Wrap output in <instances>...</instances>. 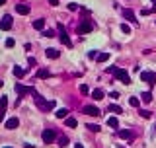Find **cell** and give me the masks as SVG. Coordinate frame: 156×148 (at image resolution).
I'll return each instance as SVG.
<instances>
[{
	"label": "cell",
	"mask_w": 156,
	"mask_h": 148,
	"mask_svg": "<svg viewBox=\"0 0 156 148\" xmlns=\"http://www.w3.org/2000/svg\"><path fill=\"white\" fill-rule=\"evenodd\" d=\"M14 88H16V92H18V96H20L18 100H16V103H20V100H22V97L26 96V94H33V96L37 94V92H35V88H33V86H22L20 82H16V86H14Z\"/></svg>",
	"instance_id": "obj_1"
},
{
	"label": "cell",
	"mask_w": 156,
	"mask_h": 148,
	"mask_svg": "<svg viewBox=\"0 0 156 148\" xmlns=\"http://www.w3.org/2000/svg\"><path fill=\"white\" fill-rule=\"evenodd\" d=\"M35 103H37V107H39L41 111H49V109L55 107V101H53V100H51V101H45L39 94H35Z\"/></svg>",
	"instance_id": "obj_2"
},
{
	"label": "cell",
	"mask_w": 156,
	"mask_h": 148,
	"mask_svg": "<svg viewBox=\"0 0 156 148\" xmlns=\"http://www.w3.org/2000/svg\"><path fill=\"white\" fill-rule=\"evenodd\" d=\"M57 29H59V39H61V43L67 45V47H72V41L68 39V35H67V31H64L63 23H59V26H57Z\"/></svg>",
	"instance_id": "obj_3"
},
{
	"label": "cell",
	"mask_w": 156,
	"mask_h": 148,
	"mask_svg": "<svg viewBox=\"0 0 156 148\" xmlns=\"http://www.w3.org/2000/svg\"><path fill=\"white\" fill-rule=\"evenodd\" d=\"M92 29H94V22H92V20H82V23L78 26V33H82V35L90 33Z\"/></svg>",
	"instance_id": "obj_4"
},
{
	"label": "cell",
	"mask_w": 156,
	"mask_h": 148,
	"mask_svg": "<svg viewBox=\"0 0 156 148\" xmlns=\"http://www.w3.org/2000/svg\"><path fill=\"white\" fill-rule=\"evenodd\" d=\"M41 138H43V142H45V144H51V142L57 138V133H55L53 129H45L43 133H41Z\"/></svg>",
	"instance_id": "obj_5"
},
{
	"label": "cell",
	"mask_w": 156,
	"mask_h": 148,
	"mask_svg": "<svg viewBox=\"0 0 156 148\" xmlns=\"http://www.w3.org/2000/svg\"><path fill=\"white\" fill-rule=\"evenodd\" d=\"M113 76L117 78L119 82H123V84H131V78H129V72L127 70H123V68H117L115 70V74H113Z\"/></svg>",
	"instance_id": "obj_6"
},
{
	"label": "cell",
	"mask_w": 156,
	"mask_h": 148,
	"mask_svg": "<svg viewBox=\"0 0 156 148\" xmlns=\"http://www.w3.org/2000/svg\"><path fill=\"white\" fill-rule=\"evenodd\" d=\"M82 113L90 115V117H100V115H101V111L98 109L96 105H84V107H82Z\"/></svg>",
	"instance_id": "obj_7"
},
{
	"label": "cell",
	"mask_w": 156,
	"mask_h": 148,
	"mask_svg": "<svg viewBox=\"0 0 156 148\" xmlns=\"http://www.w3.org/2000/svg\"><path fill=\"white\" fill-rule=\"evenodd\" d=\"M141 80L146 82L148 86H154L156 84V74L154 72H141Z\"/></svg>",
	"instance_id": "obj_8"
},
{
	"label": "cell",
	"mask_w": 156,
	"mask_h": 148,
	"mask_svg": "<svg viewBox=\"0 0 156 148\" xmlns=\"http://www.w3.org/2000/svg\"><path fill=\"white\" fill-rule=\"evenodd\" d=\"M0 29H2V31L12 29V16H10V14L2 16V20H0Z\"/></svg>",
	"instance_id": "obj_9"
},
{
	"label": "cell",
	"mask_w": 156,
	"mask_h": 148,
	"mask_svg": "<svg viewBox=\"0 0 156 148\" xmlns=\"http://www.w3.org/2000/svg\"><path fill=\"white\" fill-rule=\"evenodd\" d=\"M18 127H20V119L18 117H12V119L6 121V129L8 131H14V129H18Z\"/></svg>",
	"instance_id": "obj_10"
},
{
	"label": "cell",
	"mask_w": 156,
	"mask_h": 148,
	"mask_svg": "<svg viewBox=\"0 0 156 148\" xmlns=\"http://www.w3.org/2000/svg\"><path fill=\"white\" fill-rule=\"evenodd\" d=\"M16 12L22 14V16H27L30 14V6H27V4H16Z\"/></svg>",
	"instance_id": "obj_11"
},
{
	"label": "cell",
	"mask_w": 156,
	"mask_h": 148,
	"mask_svg": "<svg viewBox=\"0 0 156 148\" xmlns=\"http://www.w3.org/2000/svg\"><path fill=\"white\" fill-rule=\"evenodd\" d=\"M123 16H125L127 20H129V22H133V23H137V18H135V12L131 10V8H125V10H123Z\"/></svg>",
	"instance_id": "obj_12"
},
{
	"label": "cell",
	"mask_w": 156,
	"mask_h": 148,
	"mask_svg": "<svg viewBox=\"0 0 156 148\" xmlns=\"http://www.w3.org/2000/svg\"><path fill=\"white\" fill-rule=\"evenodd\" d=\"M45 55H47L49 57V59H59V57H61V53L59 51H57V49H47V51H45Z\"/></svg>",
	"instance_id": "obj_13"
},
{
	"label": "cell",
	"mask_w": 156,
	"mask_h": 148,
	"mask_svg": "<svg viewBox=\"0 0 156 148\" xmlns=\"http://www.w3.org/2000/svg\"><path fill=\"white\" fill-rule=\"evenodd\" d=\"M8 107V96H0V113H6Z\"/></svg>",
	"instance_id": "obj_14"
},
{
	"label": "cell",
	"mask_w": 156,
	"mask_h": 148,
	"mask_svg": "<svg viewBox=\"0 0 156 148\" xmlns=\"http://www.w3.org/2000/svg\"><path fill=\"white\" fill-rule=\"evenodd\" d=\"M33 27H35L37 31H43V29H45V20H43V18L35 20V22H33Z\"/></svg>",
	"instance_id": "obj_15"
},
{
	"label": "cell",
	"mask_w": 156,
	"mask_h": 148,
	"mask_svg": "<svg viewBox=\"0 0 156 148\" xmlns=\"http://www.w3.org/2000/svg\"><path fill=\"white\" fill-rule=\"evenodd\" d=\"M57 117H59V119H67L68 117V109L67 107H61V109H57Z\"/></svg>",
	"instance_id": "obj_16"
},
{
	"label": "cell",
	"mask_w": 156,
	"mask_h": 148,
	"mask_svg": "<svg viewBox=\"0 0 156 148\" xmlns=\"http://www.w3.org/2000/svg\"><path fill=\"white\" fill-rule=\"evenodd\" d=\"M92 97H94L96 101L104 100V90H100V88H98V90H94V92H92Z\"/></svg>",
	"instance_id": "obj_17"
},
{
	"label": "cell",
	"mask_w": 156,
	"mask_h": 148,
	"mask_svg": "<svg viewBox=\"0 0 156 148\" xmlns=\"http://www.w3.org/2000/svg\"><path fill=\"white\" fill-rule=\"evenodd\" d=\"M119 138H125V140H129V138H133V133L131 131H119Z\"/></svg>",
	"instance_id": "obj_18"
},
{
	"label": "cell",
	"mask_w": 156,
	"mask_h": 148,
	"mask_svg": "<svg viewBox=\"0 0 156 148\" xmlns=\"http://www.w3.org/2000/svg\"><path fill=\"white\" fill-rule=\"evenodd\" d=\"M64 123H67V127H70V129H74V127L78 125V121L74 117H67V119H64Z\"/></svg>",
	"instance_id": "obj_19"
},
{
	"label": "cell",
	"mask_w": 156,
	"mask_h": 148,
	"mask_svg": "<svg viewBox=\"0 0 156 148\" xmlns=\"http://www.w3.org/2000/svg\"><path fill=\"white\" fill-rule=\"evenodd\" d=\"M12 72H14L16 78H22L23 74H26V70H23V68H20V66H14V68H12Z\"/></svg>",
	"instance_id": "obj_20"
},
{
	"label": "cell",
	"mask_w": 156,
	"mask_h": 148,
	"mask_svg": "<svg viewBox=\"0 0 156 148\" xmlns=\"http://www.w3.org/2000/svg\"><path fill=\"white\" fill-rule=\"evenodd\" d=\"M49 76H51V72L47 68H39L37 70V78H49Z\"/></svg>",
	"instance_id": "obj_21"
},
{
	"label": "cell",
	"mask_w": 156,
	"mask_h": 148,
	"mask_svg": "<svg viewBox=\"0 0 156 148\" xmlns=\"http://www.w3.org/2000/svg\"><path fill=\"white\" fill-rule=\"evenodd\" d=\"M57 144H59L61 148H64L68 144V137H59V138H57Z\"/></svg>",
	"instance_id": "obj_22"
},
{
	"label": "cell",
	"mask_w": 156,
	"mask_h": 148,
	"mask_svg": "<svg viewBox=\"0 0 156 148\" xmlns=\"http://www.w3.org/2000/svg\"><path fill=\"white\" fill-rule=\"evenodd\" d=\"M108 125L111 127V129H117V127H119V121H117V117H109V119H108Z\"/></svg>",
	"instance_id": "obj_23"
},
{
	"label": "cell",
	"mask_w": 156,
	"mask_h": 148,
	"mask_svg": "<svg viewBox=\"0 0 156 148\" xmlns=\"http://www.w3.org/2000/svg\"><path fill=\"white\" fill-rule=\"evenodd\" d=\"M141 100L145 101V103H150V101H152V94H150V92H145V94L141 96Z\"/></svg>",
	"instance_id": "obj_24"
},
{
	"label": "cell",
	"mask_w": 156,
	"mask_h": 148,
	"mask_svg": "<svg viewBox=\"0 0 156 148\" xmlns=\"http://www.w3.org/2000/svg\"><path fill=\"white\" fill-rule=\"evenodd\" d=\"M109 59V53H100V55H98V63H105V60Z\"/></svg>",
	"instance_id": "obj_25"
},
{
	"label": "cell",
	"mask_w": 156,
	"mask_h": 148,
	"mask_svg": "<svg viewBox=\"0 0 156 148\" xmlns=\"http://www.w3.org/2000/svg\"><path fill=\"white\" fill-rule=\"evenodd\" d=\"M139 115H141V117H145V119H150V117H152V111H148V109H141V111H139Z\"/></svg>",
	"instance_id": "obj_26"
},
{
	"label": "cell",
	"mask_w": 156,
	"mask_h": 148,
	"mask_svg": "<svg viewBox=\"0 0 156 148\" xmlns=\"http://www.w3.org/2000/svg\"><path fill=\"white\" fill-rule=\"evenodd\" d=\"M129 105H131V107H139V105H141L139 97H129Z\"/></svg>",
	"instance_id": "obj_27"
},
{
	"label": "cell",
	"mask_w": 156,
	"mask_h": 148,
	"mask_svg": "<svg viewBox=\"0 0 156 148\" xmlns=\"http://www.w3.org/2000/svg\"><path fill=\"white\" fill-rule=\"evenodd\" d=\"M109 111H111V113H121V107H119V105H115V103H111V105H109Z\"/></svg>",
	"instance_id": "obj_28"
},
{
	"label": "cell",
	"mask_w": 156,
	"mask_h": 148,
	"mask_svg": "<svg viewBox=\"0 0 156 148\" xmlns=\"http://www.w3.org/2000/svg\"><path fill=\"white\" fill-rule=\"evenodd\" d=\"M86 129H90L92 133H100V125H92L90 123V125H86Z\"/></svg>",
	"instance_id": "obj_29"
},
{
	"label": "cell",
	"mask_w": 156,
	"mask_h": 148,
	"mask_svg": "<svg viewBox=\"0 0 156 148\" xmlns=\"http://www.w3.org/2000/svg\"><path fill=\"white\" fill-rule=\"evenodd\" d=\"M41 35H43V37H55V31H53V29H43Z\"/></svg>",
	"instance_id": "obj_30"
},
{
	"label": "cell",
	"mask_w": 156,
	"mask_h": 148,
	"mask_svg": "<svg viewBox=\"0 0 156 148\" xmlns=\"http://www.w3.org/2000/svg\"><path fill=\"white\" fill-rule=\"evenodd\" d=\"M121 31H123L125 35H131V27L127 26V23H121Z\"/></svg>",
	"instance_id": "obj_31"
},
{
	"label": "cell",
	"mask_w": 156,
	"mask_h": 148,
	"mask_svg": "<svg viewBox=\"0 0 156 148\" xmlns=\"http://www.w3.org/2000/svg\"><path fill=\"white\" fill-rule=\"evenodd\" d=\"M14 45H16V41L12 39V37H8V39H6V47H8V49H12Z\"/></svg>",
	"instance_id": "obj_32"
},
{
	"label": "cell",
	"mask_w": 156,
	"mask_h": 148,
	"mask_svg": "<svg viewBox=\"0 0 156 148\" xmlns=\"http://www.w3.org/2000/svg\"><path fill=\"white\" fill-rule=\"evenodd\" d=\"M80 94H84V96H86V94H90V88H88L86 84H82V86H80Z\"/></svg>",
	"instance_id": "obj_33"
},
{
	"label": "cell",
	"mask_w": 156,
	"mask_h": 148,
	"mask_svg": "<svg viewBox=\"0 0 156 148\" xmlns=\"http://www.w3.org/2000/svg\"><path fill=\"white\" fill-rule=\"evenodd\" d=\"M152 12H154L152 8H142V12H141V14H142V16H148V14H152Z\"/></svg>",
	"instance_id": "obj_34"
},
{
	"label": "cell",
	"mask_w": 156,
	"mask_h": 148,
	"mask_svg": "<svg viewBox=\"0 0 156 148\" xmlns=\"http://www.w3.org/2000/svg\"><path fill=\"white\" fill-rule=\"evenodd\" d=\"M27 63H30V66H35V64H37V60H35L33 57H27Z\"/></svg>",
	"instance_id": "obj_35"
},
{
	"label": "cell",
	"mask_w": 156,
	"mask_h": 148,
	"mask_svg": "<svg viewBox=\"0 0 156 148\" xmlns=\"http://www.w3.org/2000/svg\"><path fill=\"white\" fill-rule=\"evenodd\" d=\"M68 10H70V12H76V10H78V4H74V2L68 4Z\"/></svg>",
	"instance_id": "obj_36"
},
{
	"label": "cell",
	"mask_w": 156,
	"mask_h": 148,
	"mask_svg": "<svg viewBox=\"0 0 156 148\" xmlns=\"http://www.w3.org/2000/svg\"><path fill=\"white\" fill-rule=\"evenodd\" d=\"M88 57H90V59H98V53H96V51H90Z\"/></svg>",
	"instance_id": "obj_37"
},
{
	"label": "cell",
	"mask_w": 156,
	"mask_h": 148,
	"mask_svg": "<svg viewBox=\"0 0 156 148\" xmlns=\"http://www.w3.org/2000/svg\"><path fill=\"white\" fill-rule=\"evenodd\" d=\"M109 97H113V100H117V97H119V94H117V92H111V94H109Z\"/></svg>",
	"instance_id": "obj_38"
},
{
	"label": "cell",
	"mask_w": 156,
	"mask_h": 148,
	"mask_svg": "<svg viewBox=\"0 0 156 148\" xmlns=\"http://www.w3.org/2000/svg\"><path fill=\"white\" fill-rule=\"evenodd\" d=\"M49 4L51 6H59V0H49Z\"/></svg>",
	"instance_id": "obj_39"
},
{
	"label": "cell",
	"mask_w": 156,
	"mask_h": 148,
	"mask_svg": "<svg viewBox=\"0 0 156 148\" xmlns=\"http://www.w3.org/2000/svg\"><path fill=\"white\" fill-rule=\"evenodd\" d=\"M74 148H84V146H82V144H80V142H78V144H74Z\"/></svg>",
	"instance_id": "obj_40"
},
{
	"label": "cell",
	"mask_w": 156,
	"mask_h": 148,
	"mask_svg": "<svg viewBox=\"0 0 156 148\" xmlns=\"http://www.w3.org/2000/svg\"><path fill=\"white\" fill-rule=\"evenodd\" d=\"M2 86H4V82H2V80H0V88H2Z\"/></svg>",
	"instance_id": "obj_41"
},
{
	"label": "cell",
	"mask_w": 156,
	"mask_h": 148,
	"mask_svg": "<svg viewBox=\"0 0 156 148\" xmlns=\"http://www.w3.org/2000/svg\"><path fill=\"white\" fill-rule=\"evenodd\" d=\"M117 148H125V146H121V144H117Z\"/></svg>",
	"instance_id": "obj_42"
},
{
	"label": "cell",
	"mask_w": 156,
	"mask_h": 148,
	"mask_svg": "<svg viewBox=\"0 0 156 148\" xmlns=\"http://www.w3.org/2000/svg\"><path fill=\"white\" fill-rule=\"evenodd\" d=\"M152 2H154V6H156V0H152Z\"/></svg>",
	"instance_id": "obj_43"
},
{
	"label": "cell",
	"mask_w": 156,
	"mask_h": 148,
	"mask_svg": "<svg viewBox=\"0 0 156 148\" xmlns=\"http://www.w3.org/2000/svg\"><path fill=\"white\" fill-rule=\"evenodd\" d=\"M4 148H12V146H4Z\"/></svg>",
	"instance_id": "obj_44"
}]
</instances>
